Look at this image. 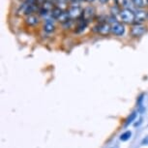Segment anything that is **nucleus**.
<instances>
[{
    "label": "nucleus",
    "mask_w": 148,
    "mask_h": 148,
    "mask_svg": "<svg viewBox=\"0 0 148 148\" xmlns=\"http://www.w3.org/2000/svg\"><path fill=\"white\" fill-rule=\"evenodd\" d=\"M120 18L123 22L128 24H132L136 22V13L129 8H125L121 10L120 13Z\"/></svg>",
    "instance_id": "obj_1"
},
{
    "label": "nucleus",
    "mask_w": 148,
    "mask_h": 148,
    "mask_svg": "<svg viewBox=\"0 0 148 148\" xmlns=\"http://www.w3.org/2000/svg\"><path fill=\"white\" fill-rule=\"evenodd\" d=\"M94 31L102 36H107L111 32V25L108 22H100L94 27Z\"/></svg>",
    "instance_id": "obj_2"
},
{
    "label": "nucleus",
    "mask_w": 148,
    "mask_h": 148,
    "mask_svg": "<svg viewBox=\"0 0 148 148\" xmlns=\"http://www.w3.org/2000/svg\"><path fill=\"white\" fill-rule=\"evenodd\" d=\"M131 35L133 37H141L142 35L146 32V26L141 25V24H136V25H134L132 28H131Z\"/></svg>",
    "instance_id": "obj_3"
},
{
    "label": "nucleus",
    "mask_w": 148,
    "mask_h": 148,
    "mask_svg": "<svg viewBox=\"0 0 148 148\" xmlns=\"http://www.w3.org/2000/svg\"><path fill=\"white\" fill-rule=\"evenodd\" d=\"M83 10L79 6H71L68 10V14L71 18H82Z\"/></svg>",
    "instance_id": "obj_4"
},
{
    "label": "nucleus",
    "mask_w": 148,
    "mask_h": 148,
    "mask_svg": "<svg viewBox=\"0 0 148 148\" xmlns=\"http://www.w3.org/2000/svg\"><path fill=\"white\" fill-rule=\"evenodd\" d=\"M111 33L115 36H122L125 33V26L123 25L121 22H115L111 24Z\"/></svg>",
    "instance_id": "obj_5"
},
{
    "label": "nucleus",
    "mask_w": 148,
    "mask_h": 148,
    "mask_svg": "<svg viewBox=\"0 0 148 148\" xmlns=\"http://www.w3.org/2000/svg\"><path fill=\"white\" fill-rule=\"evenodd\" d=\"M95 13H96V10H95V8L93 6L86 7V8H84V10H83L82 18L89 22L91 19H93L94 16H95Z\"/></svg>",
    "instance_id": "obj_6"
},
{
    "label": "nucleus",
    "mask_w": 148,
    "mask_h": 148,
    "mask_svg": "<svg viewBox=\"0 0 148 148\" xmlns=\"http://www.w3.org/2000/svg\"><path fill=\"white\" fill-rule=\"evenodd\" d=\"M136 22L138 24L142 23L148 18V12L142 9H138L136 11Z\"/></svg>",
    "instance_id": "obj_7"
},
{
    "label": "nucleus",
    "mask_w": 148,
    "mask_h": 148,
    "mask_svg": "<svg viewBox=\"0 0 148 148\" xmlns=\"http://www.w3.org/2000/svg\"><path fill=\"white\" fill-rule=\"evenodd\" d=\"M25 23L29 26H34V25H36V24L39 23V19H38L37 16H34V15L27 16L26 18H25Z\"/></svg>",
    "instance_id": "obj_8"
},
{
    "label": "nucleus",
    "mask_w": 148,
    "mask_h": 148,
    "mask_svg": "<svg viewBox=\"0 0 148 148\" xmlns=\"http://www.w3.org/2000/svg\"><path fill=\"white\" fill-rule=\"evenodd\" d=\"M64 12L62 10V8L60 7H54L53 9H52V11L51 12V16L52 18H55V19H58L59 18V16L62 15Z\"/></svg>",
    "instance_id": "obj_9"
},
{
    "label": "nucleus",
    "mask_w": 148,
    "mask_h": 148,
    "mask_svg": "<svg viewBox=\"0 0 148 148\" xmlns=\"http://www.w3.org/2000/svg\"><path fill=\"white\" fill-rule=\"evenodd\" d=\"M87 24H88V21H86L85 19H83L82 18H79V21H77V25L76 27V28H77L76 29L77 32H82V31H83V30L86 28Z\"/></svg>",
    "instance_id": "obj_10"
},
{
    "label": "nucleus",
    "mask_w": 148,
    "mask_h": 148,
    "mask_svg": "<svg viewBox=\"0 0 148 148\" xmlns=\"http://www.w3.org/2000/svg\"><path fill=\"white\" fill-rule=\"evenodd\" d=\"M71 18H70V16H69V14L68 12H64L62 15H61L59 16V18L57 19L58 21L61 22V23H63V24H66V23H68V22L71 21Z\"/></svg>",
    "instance_id": "obj_11"
},
{
    "label": "nucleus",
    "mask_w": 148,
    "mask_h": 148,
    "mask_svg": "<svg viewBox=\"0 0 148 148\" xmlns=\"http://www.w3.org/2000/svg\"><path fill=\"white\" fill-rule=\"evenodd\" d=\"M132 2L136 8H143L148 5V0H132Z\"/></svg>",
    "instance_id": "obj_12"
},
{
    "label": "nucleus",
    "mask_w": 148,
    "mask_h": 148,
    "mask_svg": "<svg viewBox=\"0 0 148 148\" xmlns=\"http://www.w3.org/2000/svg\"><path fill=\"white\" fill-rule=\"evenodd\" d=\"M44 30L47 33H51L55 30V26L53 22H46V24L44 25Z\"/></svg>",
    "instance_id": "obj_13"
},
{
    "label": "nucleus",
    "mask_w": 148,
    "mask_h": 148,
    "mask_svg": "<svg viewBox=\"0 0 148 148\" xmlns=\"http://www.w3.org/2000/svg\"><path fill=\"white\" fill-rule=\"evenodd\" d=\"M131 136H132V132L131 131H126L125 133H123L121 136H120V139H121L122 141H127L128 139H130Z\"/></svg>",
    "instance_id": "obj_14"
},
{
    "label": "nucleus",
    "mask_w": 148,
    "mask_h": 148,
    "mask_svg": "<svg viewBox=\"0 0 148 148\" xmlns=\"http://www.w3.org/2000/svg\"><path fill=\"white\" fill-rule=\"evenodd\" d=\"M136 118V111H134V112L131 113L130 115H129V117L127 118L126 123H125V125H126V126H128V125H130L131 123H132Z\"/></svg>",
    "instance_id": "obj_15"
},
{
    "label": "nucleus",
    "mask_w": 148,
    "mask_h": 148,
    "mask_svg": "<svg viewBox=\"0 0 148 148\" xmlns=\"http://www.w3.org/2000/svg\"><path fill=\"white\" fill-rule=\"evenodd\" d=\"M111 14H112V16H115V15H117V14H119L120 15V13H121V10L119 9V7L118 6H116V5H114V6L111 7Z\"/></svg>",
    "instance_id": "obj_16"
},
{
    "label": "nucleus",
    "mask_w": 148,
    "mask_h": 148,
    "mask_svg": "<svg viewBox=\"0 0 148 148\" xmlns=\"http://www.w3.org/2000/svg\"><path fill=\"white\" fill-rule=\"evenodd\" d=\"M108 1H110V0H99V2L101 4H107L108 3Z\"/></svg>",
    "instance_id": "obj_17"
},
{
    "label": "nucleus",
    "mask_w": 148,
    "mask_h": 148,
    "mask_svg": "<svg viewBox=\"0 0 148 148\" xmlns=\"http://www.w3.org/2000/svg\"><path fill=\"white\" fill-rule=\"evenodd\" d=\"M84 1H86V2H89V3H91V2H94L95 0H84Z\"/></svg>",
    "instance_id": "obj_18"
}]
</instances>
